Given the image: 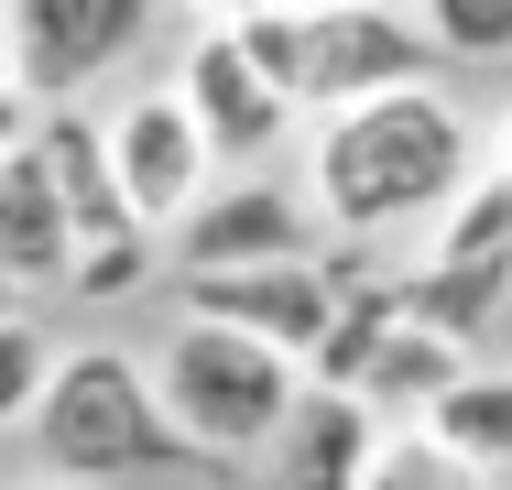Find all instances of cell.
I'll return each mask as SVG.
<instances>
[{
	"mask_svg": "<svg viewBox=\"0 0 512 490\" xmlns=\"http://www.w3.org/2000/svg\"><path fill=\"white\" fill-rule=\"evenodd\" d=\"M469 175H480V120L436 77L306 120V207H316V229H338V240L425 229Z\"/></svg>",
	"mask_w": 512,
	"mask_h": 490,
	"instance_id": "cell-1",
	"label": "cell"
},
{
	"mask_svg": "<svg viewBox=\"0 0 512 490\" xmlns=\"http://www.w3.org/2000/svg\"><path fill=\"white\" fill-rule=\"evenodd\" d=\"M33 458L55 469V480L77 490H109V480H164V469H197L186 458V436L164 425V403H153V371L131 360V349H55V371L33 392Z\"/></svg>",
	"mask_w": 512,
	"mask_h": 490,
	"instance_id": "cell-2",
	"label": "cell"
},
{
	"mask_svg": "<svg viewBox=\"0 0 512 490\" xmlns=\"http://www.w3.org/2000/svg\"><path fill=\"white\" fill-rule=\"evenodd\" d=\"M229 33H240V55L273 77V98H284L295 120H327V109H349V98H382V88L436 77V55H425L414 11H393V0L251 11V22H229Z\"/></svg>",
	"mask_w": 512,
	"mask_h": 490,
	"instance_id": "cell-3",
	"label": "cell"
},
{
	"mask_svg": "<svg viewBox=\"0 0 512 490\" xmlns=\"http://www.w3.org/2000/svg\"><path fill=\"white\" fill-rule=\"evenodd\" d=\"M142 371H153L164 425L186 436V458H262L273 425H284L295 392H306V371H295L284 349L240 338V327H218V316H175Z\"/></svg>",
	"mask_w": 512,
	"mask_h": 490,
	"instance_id": "cell-4",
	"label": "cell"
},
{
	"mask_svg": "<svg viewBox=\"0 0 512 490\" xmlns=\"http://www.w3.org/2000/svg\"><path fill=\"white\" fill-rule=\"evenodd\" d=\"M33 153H44V175H55V207H66V294H131L153 262H164V240L120 207L109 186V153H99V120L66 98V109H33Z\"/></svg>",
	"mask_w": 512,
	"mask_h": 490,
	"instance_id": "cell-5",
	"label": "cell"
},
{
	"mask_svg": "<svg viewBox=\"0 0 512 490\" xmlns=\"http://www.w3.org/2000/svg\"><path fill=\"white\" fill-rule=\"evenodd\" d=\"M153 11L164 0H0V22H11V88L33 109L88 98L99 77H120L142 55Z\"/></svg>",
	"mask_w": 512,
	"mask_h": 490,
	"instance_id": "cell-6",
	"label": "cell"
},
{
	"mask_svg": "<svg viewBox=\"0 0 512 490\" xmlns=\"http://www.w3.org/2000/svg\"><path fill=\"white\" fill-rule=\"evenodd\" d=\"M99 153H109L120 207H131L153 240H164V229L218 186V153H207V131L186 120V98H175V88H131V98L99 120Z\"/></svg>",
	"mask_w": 512,
	"mask_h": 490,
	"instance_id": "cell-7",
	"label": "cell"
},
{
	"mask_svg": "<svg viewBox=\"0 0 512 490\" xmlns=\"http://www.w3.org/2000/svg\"><path fill=\"white\" fill-rule=\"evenodd\" d=\"M338 294H349V262H240V273H186V316H218V327H240V338H262V349H284L295 371L316 360V338H327V316H338Z\"/></svg>",
	"mask_w": 512,
	"mask_h": 490,
	"instance_id": "cell-8",
	"label": "cell"
},
{
	"mask_svg": "<svg viewBox=\"0 0 512 490\" xmlns=\"http://www.w3.org/2000/svg\"><path fill=\"white\" fill-rule=\"evenodd\" d=\"M175 262L186 273H240V262H306L316 251V207L295 186H273V175H229V186H207L175 229Z\"/></svg>",
	"mask_w": 512,
	"mask_h": 490,
	"instance_id": "cell-9",
	"label": "cell"
},
{
	"mask_svg": "<svg viewBox=\"0 0 512 490\" xmlns=\"http://www.w3.org/2000/svg\"><path fill=\"white\" fill-rule=\"evenodd\" d=\"M175 98H186V120L207 131V153L218 164H262L284 131H295V109L273 98V77L240 55V33L229 22H207V33H186V66H175Z\"/></svg>",
	"mask_w": 512,
	"mask_h": 490,
	"instance_id": "cell-10",
	"label": "cell"
},
{
	"mask_svg": "<svg viewBox=\"0 0 512 490\" xmlns=\"http://www.w3.org/2000/svg\"><path fill=\"white\" fill-rule=\"evenodd\" d=\"M371 414L349 403V392H327V382H306L295 392V414L273 425V490H360V469H371Z\"/></svg>",
	"mask_w": 512,
	"mask_h": 490,
	"instance_id": "cell-11",
	"label": "cell"
},
{
	"mask_svg": "<svg viewBox=\"0 0 512 490\" xmlns=\"http://www.w3.org/2000/svg\"><path fill=\"white\" fill-rule=\"evenodd\" d=\"M0 284H66V207H55L33 131L22 153H0Z\"/></svg>",
	"mask_w": 512,
	"mask_h": 490,
	"instance_id": "cell-12",
	"label": "cell"
},
{
	"mask_svg": "<svg viewBox=\"0 0 512 490\" xmlns=\"http://www.w3.org/2000/svg\"><path fill=\"white\" fill-rule=\"evenodd\" d=\"M414 425H425L436 447H458L469 469H512V371H480V360H469Z\"/></svg>",
	"mask_w": 512,
	"mask_h": 490,
	"instance_id": "cell-13",
	"label": "cell"
},
{
	"mask_svg": "<svg viewBox=\"0 0 512 490\" xmlns=\"http://www.w3.org/2000/svg\"><path fill=\"white\" fill-rule=\"evenodd\" d=\"M425 251L436 262H512V175L502 164H480L469 186L425 218Z\"/></svg>",
	"mask_w": 512,
	"mask_h": 490,
	"instance_id": "cell-14",
	"label": "cell"
},
{
	"mask_svg": "<svg viewBox=\"0 0 512 490\" xmlns=\"http://www.w3.org/2000/svg\"><path fill=\"white\" fill-rule=\"evenodd\" d=\"M436 66H512V0H414Z\"/></svg>",
	"mask_w": 512,
	"mask_h": 490,
	"instance_id": "cell-15",
	"label": "cell"
},
{
	"mask_svg": "<svg viewBox=\"0 0 512 490\" xmlns=\"http://www.w3.org/2000/svg\"><path fill=\"white\" fill-rule=\"evenodd\" d=\"M360 490H491V469H469V458H458V447H436L425 425H382V436H371Z\"/></svg>",
	"mask_w": 512,
	"mask_h": 490,
	"instance_id": "cell-16",
	"label": "cell"
},
{
	"mask_svg": "<svg viewBox=\"0 0 512 490\" xmlns=\"http://www.w3.org/2000/svg\"><path fill=\"white\" fill-rule=\"evenodd\" d=\"M44 371H55V338H44L33 316H0V436H11V425H33Z\"/></svg>",
	"mask_w": 512,
	"mask_h": 490,
	"instance_id": "cell-17",
	"label": "cell"
},
{
	"mask_svg": "<svg viewBox=\"0 0 512 490\" xmlns=\"http://www.w3.org/2000/svg\"><path fill=\"white\" fill-rule=\"evenodd\" d=\"M22 131H33V98H22V88H0V153H22Z\"/></svg>",
	"mask_w": 512,
	"mask_h": 490,
	"instance_id": "cell-18",
	"label": "cell"
},
{
	"mask_svg": "<svg viewBox=\"0 0 512 490\" xmlns=\"http://www.w3.org/2000/svg\"><path fill=\"white\" fill-rule=\"evenodd\" d=\"M207 22H251V11H316V0H197Z\"/></svg>",
	"mask_w": 512,
	"mask_h": 490,
	"instance_id": "cell-19",
	"label": "cell"
},
{
	"mask_svg": "<svg viewBox=\"0 0 512 490\" xmlns=\"http://www.w3.org/2000/svg\"><path fill=\"white\" fill-rule=\"evenodd\" d=\"M480 164H502V175H512V109H502V142H491V153H480Z\"/></svg>",
	"mask_w": 512,
	"mask_h": 490,
	"instance_id": "cell-20",
	"label": "cell"
},
{
	"mask_svg": "<svg viewBox=\"0 0 512 490\" xmlns=\"http://www.w3.org/2000/svg\"><path fill=\"white\" fill-rule=\"evenodd\" d=\"M0 88H11V22H0Z\"/></svg>",
	"mask_w": 512,
	"mask_h": 490,
	"instance_id": "cell-21",
	"label": "cell"
}]
</instances>
